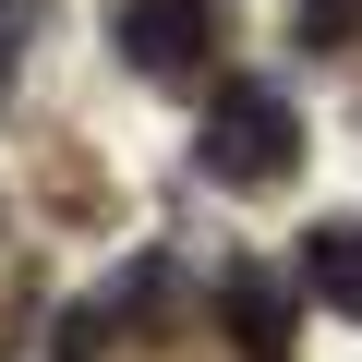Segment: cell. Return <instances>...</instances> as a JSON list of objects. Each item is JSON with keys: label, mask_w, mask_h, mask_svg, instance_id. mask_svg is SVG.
Segmentation results:
<instances>
[{"label": "cell", "mask_w": 362, "mask_h": 362, "mask_svg": "<svg viewBox=\"0 0 362 362\" xmlns=\"http://www.w3.org/2000/svg\"><path fill=\"white\" fill-rule=\"evenodd\" d=\"M194 169L218 181V194H278V181L302 169V121H290V97H278V85H254V73H230V85L206 97Z\"/></svg>", "instance_id": "obj_1"}, {"label": "cell", "mask_w": 362, "mask_h": 362, "mask_svg": "<svg viewBox=\"0 0 362 362\" xmlns=\"http://www.w3.org/2000/svg\"><path fill=\"white\" fill-rule=\"evenodd\" d=\"M109 49H121L145 85H206L218 25H206V0H109Z\"/></svg>", "instance_id": "obj_2"}, {"label": "cell", "mask_w": 362, "mask_h": 362, "mask_svg": "<svg viewBox=\"0 0 362 362\" xmlns=\"http://www.w3.org/2000/svg\"><path fill=\"white\" fill-rule=\"evenodd\" d=\"M290 302H302V278H278V266H218V314H230L242 362H278V350H290Z\"/></svg>", "instance_id": "obj_3"}, {"label": "cell", "mask_w": 362, "mask_h": 362, "mask_svg": "<svg viewBox=\"0 0 362 362\" xmlns=\"http://www.w3.org/2000/svg\"><path fill=\"white\" fill-rule=\"evenodd\" d=\"M290 278H302L326 314H350V326H362V218H314V230H302V254H290Z\"/></svg>", "instance_id": "obj_4"}, {"label": "cell", "mask_w": 362, "mask_h": 362, "mask_svg": "<svg viewBox=\"0 0 362 362\" xmlns=\"http://www.w3.org/2000/svg\"><path fill=\"white\" fill-rule=\"evenodd\" d=\"M302 49H314V61L362 49V0H302Z\"/></svg>", "instance_id": "obj_5"}, {"label": "cell", "mask_w": 362, "mask_h": 362, "mask_svg": "<svg viewBox=\"0 0 362 362\" xmlns=\"http://www.w3.org/2000/svg\"><path fill=\"white\" fill-rule=\"evenodd\" d=\"M0 97H13V37H0Z\"/></svg>", "instance_id": "obj_6"}]
</instances>
